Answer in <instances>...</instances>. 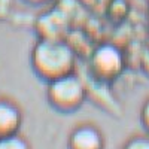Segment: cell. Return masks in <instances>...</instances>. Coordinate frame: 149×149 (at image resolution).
<instances>
[{"label":"cell","instance_id":"277c9868","mask_svg":"<svg viewBox=\"0 0 149 149\" xmlns=\"http://www.w3.org/2000/svg\"><path fill=\"white\" fill-rule=\"evenodd\" d=\"M21 127V112L17 104L0 98V137L18 133Z\"/></svg>","mask_w":149,"mask_h":149},{"label":"cell","instance_id":"52a82bcc","mask_svg":"<svg viewBox=\"0 0 149 149\" xmlns=\"http://www.w3.org/2000/svg\"><path fill=\"white\" fill-rule=\"evenodd\" d=\"M27 3H31V5H45V3H49L52 0H24Z\"/></svg>","mask_w":149,"mask_h":149},{"label":"cell","instance_id":"8992f818","mask_svg":"<svg viewBox=\"0 0 149 149\" xmlns=\"http://www.w3.org/2000/svg\"><path fill=\"white\" fill-rule=\"evenodd\" d=\"M0 149H29V143L15 133L0 137Z\"/></svg>","mask_w":149,"mask_h":149},{"label":"cell","instance_id":"6da1fadb","mask_svg":"<svg viewBox=\"0 0 149 149\" xmlns=\"http://www.w3.org/2000/svg\"><path fill=\"white\" fill-rule=\"evenodd\" d=\"M74 60V51L63 39L40 37L31 51L33 69L39 73V76L49 81L72 73Z\"/></svg>","mask_w":149,"mask_h":149},{"label":"cell","instance_id":"3957f363","mask_svg":"<svg viewBox=\"0 0 149 149\" xmlns=\"http://www.w3.org/2000/svg\"><path fill=\"white\" fill-rule=\"evenodd\" d=\"M93 69L100 76H113L116 72H119L122 66V55L121 51L113 45H100L91 57Z\"/></svg>","mask_w":149,"mask_h":149},{"label":"cell","instance_id":"5b68a950","mask_svg":"<svg viewBox=\"0 0 149 149\" xmlns=\"http://www.w3.org/2000/svg\"><path fill=\"white\" fill-rule=\"evenodd\" d=\"M70 148L72 149H100L102 148L100 133L88 125L79 127L72 133Z\"/></svg>","mask_w":149,"mask_h":149},{"label":"cell","instance_id":"7a4b0ae2","mask_svg":"<svg viewBox=\"0 0 149 149\" xmlns=\"http://www.w3.org/2000/svg\"><path fill=\"white\" fill-rule=\"evenodd\" d=\"M84 86L72 73L60 76L49 84L48 97L51 103L63 110H72L84 102Z\"/></svg>","mask_w":149,"mask_h":149}]
</instances>
